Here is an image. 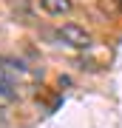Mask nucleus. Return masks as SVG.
I'll return each mask as SVG.
<instances>
[{
    "instance_id": "nucleus-3",
    "label": "nucleus",
    "mask_w": 122,
    "mask_h": 128,
    "mask_svg": "<svg viewBox=\"0 0 122 128\" xmlns=\"http://www.w3.org/2000/svg\"><path fill=\"white\" fill-rule=\"evenodd\" d=\"M0 94L3 97H14V74L3 63H0Z\"/></svg>"
},
{
    "instance_id": "nucleus-1",
    "label": "nucleus",
    "mask_w": 122,
    "mask_h": 128,
    "mask_svg": "<svg viewBox=\"0 0 122 128\" xmlns=\"http://www.w3.org/2000/svg\"><path fill=\"white\" fill-rule=\"evenodd\" d=\"M57 34H60L63 43H68V46H74V48H88L91 46V34L82 26H77V23H63Z\"/></svg>"
},
{
    "instance_id": "nucleus-2",
    "label": "nucleus",
    "mask_w": 122,
    "mask_h": 128,
    "mask_svg": "<svg viewBox=\"0 0 122 128\" xmlns=\"http://www.w3.org/2000/svg\"><path fill=\"white\" fill-rule=\"evenodd\" d=\"M40 6H43L45 14H68L74 9L71 0H40Z\"/></svg>"
}]
</instances>
